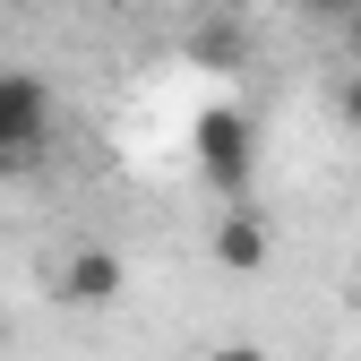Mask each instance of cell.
Wrapping results in <instances>:
<instances>
[{"label":"cell","mask_w":361,"mask_h":361,"mask_svg":"<svg viewBox=\"0 0 361 361\" xmlns=\"http://www.w3.org/2000/svg\"><path fill=\"white\" fill-rule=\"evenodd\" d=\"M52 147V86L35 69H0V172H26Z\"/></svg>","instance_id":"cell-1"},{"label":"cell","mask_w":361,"mask_h":361,"mask_svg":"<svg viewBox=\"0 0 361 361\" xmlns=\"http://www.w3.org/2000/svg\"><path fill=\"white\" fill-rule=\"evenodd\" d=\"M198 172L215 180L224 198H250V172H258V129H250V112H233V104H207L198 112Z\"/></svg>","instance_id":"cell-2"},{"label":"cell","mask_w":361,"mask_h":361,"mask_svg":"<svg viewBox=\"0 0 361 361\" xmlns=\"http://www.w3.org/2000/svg\"><path fill=\"white\" fill-rule=\"evenodd\" d=\"M121 284H129V258L112 241H69L52 267V301H69V310H112Z\"/></svg>","instance_id":"cell-3"},{"label":"cell","mask_w":361,"mask_h":361,"mask_svg":"<svg viewBox=\"0 0 361 361\" xmlns=\"http://www.w3.org/2000/svg\"><path fill=\"white\" fill-rule=\"evenodd\" d=\"M267 258H276L267 215H258L250 198H233V207H224V224H215V267H224V276H258Z\"/></svg>","instance_id":"cell-4"},{"label":"cell","mask_w":361,"mask_h":361,"mask_svg":"<svg viewBox=\"0 0 361 361\" xmlns=\"http://www.w3.org/2000/svg\"><path fill=\"white\" fill-rule=\"evenodd\" d=\"M336 112H344V129H361V69L344 78V95H336Z\"/></svg>","instance_id":"cell-5"},{"label":"cell","mask_w":361,"mask_h":361,"mask_svg":"<svg viewBox=\"0 0 361 361\" xmlns=\"http://www.w3.org/2000/svg\"><path fill=\"white\" fill-rule=\"evenodd\" d=\"M207 361H276V353H267V344H215Z\"/></svg>","instance_id":"cell-6"},{"label":"cell","mask_w":361,"mask_h":361,"mask_svg":"<svg viewBox=\"0 0 361 361\" xmlns=\"http://www.w3.org/2000/svg\"><path fill=\"white\" fill-rule=\"evenodd\" d=\"M344 52H353V69H361V0L344 9Z\"/></svg>","instance_id":"cell-7"},{"label":"cell","mask_w":361,"mask_h":361,"mask_svg":"<svg viewBox=\"0 0 361 361\" xmlns=\"http://www.w3.org/2000/svg\"><path fill=\"white\" fill-rule=\"evenodd\" d=\"M301 9H319V18H344V9H353V0H301Z\"/></svg>","instance_id":"cell-8"},{"label":"cell","mask_w":361,"mask_h":361,"mask_svg":"<svg viewBox=\"0 0 361 361\" xmlns=\"http://www.w3.org/2000/svg\"><path fill=\"white\" fill-rule=\"evenodd\" d=\"M353 319H361V284H353Z\"/></svg>","instance_id":"cell-9"},{"label":"cell","mask_w":361,"mask_h":361,"mask_svg":"<svg viewBox=\"0 0 361 361\" xmlns=\"http://www.w3.org/2000/svg\"><path fill=\"white\" fill-rule=\"evenodd\" d=\"M0 344H9V319H0Z\"/></svg>","instance_id":"cell-10"}]
</instances>
